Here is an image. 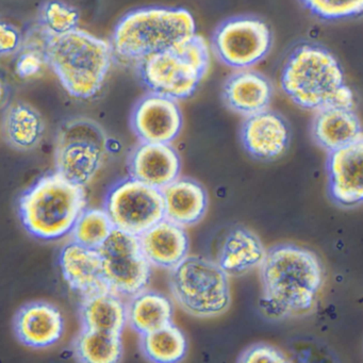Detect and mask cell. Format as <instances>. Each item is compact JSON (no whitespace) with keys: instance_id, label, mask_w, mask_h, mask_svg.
Segmentation results:
<instances>
[{"instance_id":"obj_28","label":"cell","mask_w":363,"mask_h":363,"mask_svg":"<svg viewBox=\"0 0 363 363\" xmlns=\"http://www.w3.org/2000/svg\"><path fill=\"white\" fill-rule=\"evenodd\" d=\"M109 214L105 208H86L72 228V241L86 247L99 250L113 231Z\"/></svg>"},{"instance_id":"obj_16","label":"cell","mask_w":363,"mask_h":363,"mask_svg":"<svg viewBox=\"0 0 363 363\" xmlns=\"http://www.w3.org/2000/svg\"><path fill=\"white\" fill-rule=\"evenodd\" d=\"M180 158L169 144L142 142L129 159L131 178L162 190L179 177Z\"/></svg>"},{"instance_id":"obj_11","label":"cell","mask_w":363,"mask_h":363,"mask_svg":"<svg viewBox=\"0 0 363 363\" xmlns=\"http://www.w3.org/2000/svg\"><path fill=\"white\" fill-rule=\"evenodd\" d=\"M212 43L225 65L245 69L267 56L272 45V33L269 26L258 18H237L218 27Z\"/></svg>"},{"instance_id":"obj_19","label":"cell","mask_w":363,"mask_h":363,"mask_svg":"<svg viewBox=\"0 0 363 363\" xmlns=\"http://www.w3.org/2000/svg\"><path fill=\"white\" fill-rule=\"evenodd\" d=\"M164 218L182 227L192 226L205 216L208 197L201 184L192 179H177L161 190Z\"/></svg>"},{"instance_id":"obj_22","label":"cell","mask_w":363,"mask_h":363,"mask_svg":"<svg viewBox=\"0 0 363 363\" xmlns=\"http://www.w3.org/2000/svg\"><path fill=\"white\" fill-rule=\"evenodd\" d=\"M82 328L122 335L127 325V303L111 290L82 296L80 305Z\"/></svg>"},{"instance_id":"obj_34","label":"cell","mask_w":363,"mask_h":363,"mask_svg":"<svg viewBox=\"0 0 363 363\" xmlns=\"http://www.w3.org/2000/svg\"><path fill=\"white\" fill-rule=\"evenodd\" d=\"M3 96H4L3 84H0V101H1V99H3Z\"/></svg>"},{"instance_id":"obj_24","label":"cell","mask_w":363,"mask_h":363,"mask_svg":"<svg viewBox=\"0 0 363 363\" xmlns=\"http://www.w3.org/2000/svg\"><path fill=\"white\" fill-rule=\"evenodd\" d=\"M173 305L169 297L143 290L127 303V324L141 335L158 330L173 320Z\"/></svg>"},{"instance_id":"obj_32","label":"cell","mask_w":363,"mask_h":363,"mask_svg":"<svg viewBox=\"0 0 363 363\" xmlns=\"http://www.w3.org/2000/svg\"><path fill=\"white\" fill-rule=\"evenodd\" d=\"M238 361L242 363H284L288 362V359L284 358V354L276 348L258 344L246 350Z\"/></svg>"},{"instance_id":"obj_2","label":"cell","mask_w":363,"mask_h":363,"mask_svg":"<svg viewBox=\"0 0 363 363\" xmlns=\"http://www.w3.org/2000/svg\"><path fill=\"white\" fill-rule=\"evenodd\" d=\"M43 33L44 59L63 88L75 99L96 96L111 67V43L79 28L63 35Z\"/></svg>"},{"instance_id":"obj_15","label":"cell","mask_w":363,"mask_h":363,"mask_svg":"<svg viewBox=\"0 0 363 363\" xmlns=\"http://www.w3.org/2000/svg\"><path fill=\"white\" fill-rule=\"evenodd\" d=\"M16 337L31 348H46L60 341L65 318L60 310L46 301H33L21 308L14 320Z\"/></svg>"},{"instance_id":"obj_3","label":"cell","mask_w":363,"mask_h":363,"mask_svg":"<svg viewBox=\"0 0 363 363\" xmlns=\"http://www.w3.org/2000/svg\"><path fill=\"white\" fill-rule=\"evenodd\" d=\"M284 93L303 109H352L354 94L337 59L325 48L301 45L291 54L281 76Z\"/></svg>"},{"instance_id":"obj_4","label":"cell","mask_w":363,"mask_h":363,"mask_svg":"<svg viewBox=\"0 0 363 363\" xmlns=\"http://www.w3.org/2000/svg\"><path fill=\"white\" fill-rule=\"evenodd\" d=\"M196 35L192 14L184 9L143 8L125 16L114 29V54L142 62L152 55L179 45Z\"/></svg>"},{"instance_id":"obj_31","label":"cell","mask_w":363,"mask_h":363,"mask_svg":"<svg viewBox=\"0 0 363 363\" xmlns=\"http://www.w3.org/2000/svg\"><path fill=\"white\" fill-rule=\"evenodd\" d=\"M44 62L45 59H44L43 50L28 48L20 55L16 61V73L22 78L33 77L40 73Z\"/></svg>"},{"instance_id":"obj_30","label":"cell","mask_w":363,"mask_h":363,"mask_svg":"<svg viewBox=\"0 0 363 363\" xmlns=\"http://www.w3.org/2000/svg\"><path fill=\"white\" fill-rule=\"evenodd\" d=\"M306 7L324 20H342L358 16L363 10V0H303Z\"/></svg>"},{"instance_id":"obj_23","label":"cell","mask_w":363,"mask_h":363,"mask_svg":"<svg viewBox=\"0 0 363 363\" xmlns=\"http://www.w3.org/2000/svg\"><path fill=\"white\" fill-rule=\"evenodd\" d=\"M259 238L245 228H235L225 238L218 264L227 275H241L259 267L265 256Z\"/></svg>"},{"instance_id":"obj_26","label":"cell","mask_w":363,"mask_h":363,"mask_svg":"<svg viewBox=\"0 0 363 363\" xmlns=\"http://www.w3.org/2000/svg\"><path fill=\"white\" fill-rule=\"evenodd\" d=\"M141 337L142 350L152 362L176 363L186 357V335L172 323Z\"/></svg>"},{"instance_id":"obj_8","label":"cell","mask_w":363,"mask_h":363,"mask_svg":"<svg viewBox=\"0 0 363 363\" xmlns=\"http://www.w3.org/2000/svg\"><path fill=\"white\" fill-rule=\"evenodd\" d=\"M109 152L105 131L86 118H71L57 135L55 163L57 173L86 188L99 175Z\"/></svg>"},{"instance_id":"obj_12","label":"cell","mask_w":363,"mask_h":363,"mask_svg":"<svg viewBox=\"0 0 363 363\" xmlns=\"http://www.w3.org/2000/svg\"><path fill=\"white\" fill-rule=\"evenodd\" d=\"M131 126L141 142L171 144L182 128V116L175 99L152 93L133 110Z\"/></svg>"},{"instance_id":"obj_21","label":"cell","mask_w":363,"mask_h":363,"mask_svg":"<svg viewBox=\"0 0 363 363\" xmlns=\"http://www.w3.org/2000/svg\"><path fill=\"white\" fill-rule=\"evenodd\" d=\"M223 95L231 110L247 118L267 109L272 86L264 76L245 69L229 77Z\"/></svg>"},{"instance_id":"obj_14","label":"cell","mask_w":363,"mask_h":363,"mask_svg":"<svg viewBox=\"0 0 363 363\" xmlns=\"http://www.w3.org/2000/svg\"><path fill=\"white\" fill-rule=\"evenodd\" d=\"M242 143L255 158L275 160L286 152L290 141V131L286 121L264 111L247 116L241 131Z\"/></svg>"},{"instance_id":"obj_6","label":"cell","mask_w":363,"mask_h":363,"mask_svg":"<svg viewBox=\"0 0 363 363\" xmlns=\"http://www.w3.org/2000/svg\"><path fill=\"white\" fill-rule=\"evenodd\" d=\"M142 79L152 93L178 101L196 91L210 69V48L201 35L142 61Z\"/></svg>"},{"instance_id":"obj_20","label":"cell","mask_w":363,"mask_h":363,"mask_svg":"<svg viewBox=\"0 0 363 363\" xmlns=\"http://www.w3.org/2000/svg\"><path fill=\"white\" fill-rule=\"evenodd\" d=\"M316 112L312 133L324 150L333 152L363 140L360 121L352 109L326 108Z\"/></svg>"},{"instance_id":"obj_27","label":"cell","mask_w":363,"mask_h":363,"mask_svg":"<svg viewBox=\"0 0 363 363\" xmlns=\"http://www.w3.org/2000/svg\"><path fill=\"white\" fill-rule=\"evenodd\" d=\"M75 352L82 362H118L123 356L122 335L82 328L76 339Z\"/></svg>"},{"instance_id":"obj_1","label":"cell","mask_w":363,"mask_h":363,"mask_svg":"<svg viewBox=\"0 0 363 363\" xmlns=\"http://www.w3.org/2000/svg\"><path fill=\"white\" fill-rule=\"evenodd\" d=\"M260 265V308L264 315L279 320L313 309L324 279L313 252L292 244L278 245L265 252Z\"/></svg>"},{"instance_id":"obj_5","label":"cell","mask_w":363,"mask_h":363,"mask_svg":"<svg viewBox=\"0 0 363 363\" xmlns=\"http://www.w3.org/2000/svg\"><path fill=\"white\" fill-rule=\"evenodd\" d=\"M86 208V188L57 172L43 176L20 199L25 229L44 241H56L69 235Z\"/></svg>"},{"instance_id":"obj_17","label":"cell","mask_w":363,"mask_h":363,"mask_svg":"<svg viewBox=\"0 0 363 363\" xmlns=\"http://www.w3.org/2000/svg\"><path fill=\"white\" fill-rule=\"evenodd\" d=\"M60 267L69 288L82 297L109 289L104 277L101 256L94 248L72 241L61 250Z\"/></svg>"},{"instance_id":"obj_7","label":"cell","mask_w":363,"mask_h":363,"mask_svg":"<svg viewBox=\"0 0 363 363\" xmlns=\"http://www.w3.org/2000/svg\"><path fill=\"white\" fill-rule=\"evenodd\" d=\"M169 271L172 295L186 313L196 318H212L228 309V275L218 262L205 257L186 256Z\"/></svg>"},{"instance_id":"obj_29","label":"cell","mask_w":363,"mask_h":363,"mask_svg":"<svg viewBox=\"0 0 363 363\" xmlns=\"http://www.w3.org/2000/svg\"><path fill=\"white\" fill-rule=\"evenodd\" d=\"M79 18L77 9L62 0H48L40 13L42 29L52 35L75 30L79 25Z\"/></svg>"},{"instance_id":"obj_10","label":"cell","mask_w":363,"mask_h":363,"mask_svg":"<svg viewBox=\"0 0 363 363\" xmlns=\"http://www.w3.org/2000/svg\"><path fill=\"white\" fill-rule=\"evenodd\" d=\"M104 208L114 228L138 237L164 218L161 190L131 177L109 191Z\"/></svg>"},{"instance_id":"obj_25","label":"cell","mask_w":363,"mask_h":363,"mask_svg":"<svg viewBox=\"0 0 363 363\" xmlns=\"http://www.w3.org/2000/svg\"><path fill=\"white\" fill-rule=\"evenodd\" d=\"M4 133L8 143L22 152L39 145L43 139L45 124L39 112L24 103H14L5 111Z\"/></svg>"},{"instance_id":"obj_33","label":"cell","mask_w":363,"mask_h":363,"mask_svg":"<svg viewBox=\"0 0 363 363\" xmlns=\"http://www.w3.org/2000/svg\"><path fill=\"white\" fill-rule=\"evenodd\" d=\"M23 37L18 29L10 23L0 21V56H10L20 52Z\"/></svg>"},{"instance_id":"obj_9","label":"cell","mask_w":363,"mask_h":363,"mask_svg":"<svg viewBox=\"0 0 363 363\" xmlns=\"http://www.w3.org/2000/svg\"><path fill=\"white\" fill-rule=\"evenodd\" d=\"M108 288L122 297L146 290L152 264L142 252L139 237L114 228L99 248Z\"/></svg>"},{"instance_id":"obj_18","label":"cell","mask_w":363,"mask_h":363,"mask_svg":"<svg viewBox=\"0 0 363 363\" xmlns=\"http://www.w3.org/2000/svg\"><path fill=\"white\" fill-rule=\"evenodd\" d=\"M142 252L154 267L173 269L189 252V238L184 227L163 218L139 235Z\"/></svg>"},{"instance_id":"obj_13","label":"cell","mask_w":363,"mask_h":363,"mask_svg":"<svg viewBox=\"0 0 363 363\" xmlns=\"http://www.w3.org/2000/svg\"><path fill=\"white\" fill-rule=\"evenodd\" d=\"M329 193L342 207H354L363 199V140L329 152Z\"/></svg>"}]
</instances>
